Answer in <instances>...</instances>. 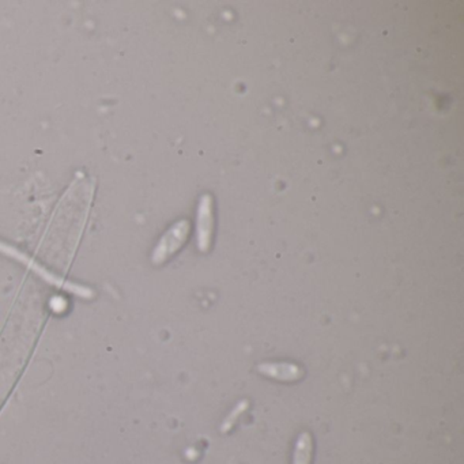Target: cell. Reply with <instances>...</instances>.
I'll return each instance as SVG.
<instances>
[{
  "label": "cell",
  "instance_id": "obj_1",
  "mask_svg": "<svg viewBox=\"0 0 464 464\" xmlns=\"http://www.w3.org/2000/svg\"><path fill=\"white\" fill-rule=\"evenodd\" d=\"M214 200L210 193L202 195L196 214V244L202 254H207L214 237Z\"/></svg>",
  "mask_w": 464,
  "mask_h": 464
},
{
  "label": "cell",
  "instance_id": "obj_2",
  "mask_svg": "<svg viewBox=\"0 0 464 464\" xmlns=\"http://www.w3.org/2000/svg\"><path fill=\"white\" fill-rule=\"evenodd\" d=\"M189 234V224L188 221H180L173 225L168 232L165 233L163 240L154 251L153 260L156 263H163L170 256L175 255L184 244Z\"/></svg>",
  "mask_w": 464,
  "mask_h": 464
},
{
  "label": "cell",
  "instance_id": "obj_3",
  "mask_svg": "<svg viewBox=\"0 0 464 464\" xmlns=\"http://www.w3.org/2000/svg\"><path fill=\"white\" fill-rule=\"evenodd\" d=\"M256 369L261 376L280 383H296L303 377L302 367L294 362H261Z\"/></svg>",
  "mask_w": 464,
  "mask_h": 464
},
{
  "label": "cell",
  "instance_id": "obj_4",
  "mask_svg": "<svg viewBox=\"0 0 464 464\" xmlns=\"http://www.w3.org/2000/svg\"><path fill=\"white\" fill-rule=\"evenodd\" d=\"M315 442L309 432H301L294 444L292 464H312Z\"/></svg>",
  "mask_w": 464,
  "mask_h": 464
},
{
  "label": "cell",
  "instance_id": "obj_5",
  "mask_svg": "<svg viewBox=\"0 0 464 464\" xmlns=\"http://www.w3.org/2000/svg\"><path fill=\"white\" fill-rule=\"evenodd\" d=\"M250 409V400L247 399H243L240 400L232 411L229 413V416L224 419L222 422V426H221V432L222 433H228L229 430H232L233 426L236 425V422L240 419V417Z\"/></svg>",
  "mask_w": 464,
  "mask_h": 464
}]
</instances>
